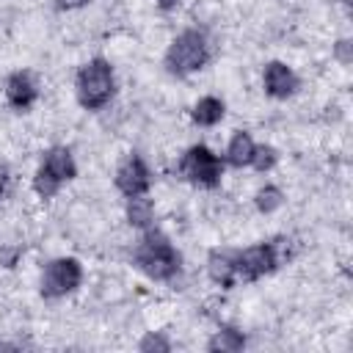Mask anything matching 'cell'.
<instances>
[{"label":"cell","mask_w":353,"mask_h":353,"mask_svg":"<svg viewBox=\"0 0 353 353\" xmlns=\"http://www.w3.org/2000/svg\"><path fill=\"white\" fill-rule=\"evenodd\" d=\"M8 179H11V171L6 163H0V199L6 196V188H8Z\"/></svg>","instance_id":"obj_21"},{"label":"cell","mask_w":353,"mask_h":353,"mask_svg":"<svg viewBox=\"0 0 353 353\" xmlns=\"http://www.w3.org/2000/svg\"><path fill=\"white\" fill-rule=\"evenodd\" d=\"M290 256H292V243L287 237H279L270 243H256V245H248L243 251H234L237 281H256V279L273 273Z\"/></svg>","instance_id":"obj_2"},{"label":"cell","mask_w":353,"mask_h":353,"mask_svg":"<svg viewBox=\"0 0 353 353\" xmlns=\"http://www.w3.org/2000/svg\"><path fill=\"white\" fill-rule=\"evenodd\" d=\"M179 174L196 185V188H218L221 176H223V157H218L210 146L204 143H193L190 149H185L182 160H179Z\"/></svg>","instance_id":"obj_6"},{"label":"cell","mask_w":353,"mask_h":353,"mask_svg":"<svg viewBox=\"0 0 353 353\" xmlns=\"http://www.w3.org/2000/svg\"><path fill=\"white\" fill-rule=\"evenodd\" d=\"M207 273H210V279H212L218 287L232 290V287L237 284L234 251H221V248L210 251V256H207Z\"/></svg>","instance_id":"obj_11"},{"label":"cell","mask_w":353,"mask_h":353,"mask_svg":"<svg viewBox=\"0 0 353 353\" xmlns=\"http://www.w3.org/2000/svg\"><path fill=\"white\" fill-rule=\"evenodd\" d=\"M116 188H119V193L121 196H143V193H149V188H152V171H149V165L143 163V157L141 154H127L121 163H119V168H116Z\"/></svg>","instance_id":"obj_8"},{"label":"cell","mask_w":353,"mask_h":353,"mask_svg":"<svg viewBox=\"0 0 353 353\" xmlns=\"http://www.w3.org/2000/svg\"><path fill=\"white\" fill-rule=\"evenodd\" d=\"M254 138L248 132H234L229 146H226V154H223V163H229L232 168H245L251 165V157H254Z\"/></svg>","instance_id":"obj_12"},{"label":"cell","mask_w":353,"mask_h":353,"mask_svg":"<svg viewBox=\"0 0 353 353\" xmlns=\"http://www.w3.org/2000/svg\"><path fill=\"white\" fill-rule=\"evenodd\" d=\"M91 0H55V8L58 11H77L83 6H88Z\"/></svg>","instance_id":"obj_20"},{"label":"cell","mask_w":353,"mask_h":353,"mask_svg":"<svg viewBox=\"0 0 353 353\" xmlns=\"http://www.w3.org/2000/svg\"><path fill=\"white\" fill-rule=\"evenodd\" d=\"M210 61V41L207 33L199 28H185L165 50V72L174 77H188L199 69H204V63Z\"/></svg>","instance_id":"obj_3"},{"label":"cell","mask_w":353,"mask_h":353,"mask_svg":"<svg viewBox=\"0 0 353 353\" xmlns=\"http://www.w3.org/2000/svg\"><path fill=\"white\" fill-rule=\"evenodd\" d=\"M276 160H279V152H276L273 146L256 143V146H254V157H251V168H256L259 174H265V171H270V168L276 165Z\"/></svg>","instance_id":"obj_17"},{"label":"cell","mask_w":353,"mask_h":353,"mask_svg":"<svg viewBox=\"0 0 353 353\" xmlns=\"http://www.w3.org/2000/svg\"><path fill=\"white\" fill-rule=\"evenodd\" d=\"M77 176V165L72 157L69 146H50L41 157V165L36 168L33 176V190L39 193V199H52L63 182Z\"/></svg>","instance_id":"obj_5"},{"label":"cell","mask_w":353,"mask_h":353,"mask_svg":"<svg viewBox=\"0 0 353 353\" xmlns=\"http://www.w3.org/2000/svg\"><path fill=\"white\" fill-rule=\"evenodd\" d=\"M0 347H14V345H11V342H3V339H0Z\"/></svg>","instance_id":"obj_23"},{"label":"cell","mask_w":353,"mask_h":353,"mask_svg":"<svg viewBox=\"0 0 353 353\" xmlns=\"http://www.w3.org/2000/svg\"><path fill=\"white\" fill-rule=\"evenodd\" d=\"M254 204H256V210H259V212L270 215V212H276V210L284 204V193H281V188H279V185H265V188H259V190H256Z\"/></svg>","instance_id":"obj_16"},{"label":"cell","mask_w":353,"mask_h":353,"mask_svg":"<svg viewBox=\"0 0 353 353\" xmlns=\"http://www.w3.org/2000/svg\"><path fill=\"white\" fill-rule=\"evenodd\" d=\"M262 85H265V94L273 97V99H287L298 91L301 80L298 74L292 72V66H287L284 61H270L265 63V72H262Z\"/></svg>","instance_id":"obj_9"},{"label":"cell","mask_w":353,"mask_h":353,"mask_svg":"<svg viewBox=\"0 0 353 353\" xmlns=\"http://www.w3.org/2000/svg\"><path fill=\"white\" fill-rule=\"evenodd\" d=\"M132 265L152 281H171L182 270V256L160 229H143L132 248Z\"/></svg>","instance_id":"obj_1"},{"label":"cell","mask_w":353,"mask_h":353,"mask_svg":"<svg viewBox=\"0 0 353 353\" xmlns=\"http://www.w3.org/2000/svg\"><path fill=\"white\" fill-rule=\"evenodd\" d=\"M143 353H152V350H157V353H165V350H171V342L163 336V334H154V331H149L143 339H141V345H138Z\"/></svg>","instance_id":"obj_18"},{"label":"cell","mask_w":353,"mask_h":353,"mask_svg":"<svg viewBox=\"0 0 353 353\" xmlns=\"http://www.w3.org/2000/svg\"><path fill=\"white\" fill-rule=\"evenodd\" d=\"M39 99V85L33 80L30 72H11L8 80H6V102L14 108V110H28L33 108V102Z\"/></svg>","instance_id":"obj_10"},{"label":"cell","mask_w":353,"mask_h":353,"mask_svg":"<svg viewBox=\"0 0 353 353\" xmlns=\"http://www.w3.org/2000/svg\"><path fill=\"white\" fill-rule=\"evenodd\" d=\"M223 113H226V105L218 97H201L190 110V116L199 127H215L223 119Z\"/></svg>","instance_id":"obj_13"},{"label":"cell","mask_w":353,"mask_h":353,"mask_svg":"<svg viewBox=\"0 0 353 353\" xmlns=\"http://www.w3.org/2000/svg\"><path fill=\"white\" fill-rule=\"evenodd\" d=\"M350 47H353V44H350V39H339V41H336V47H334V55H336V61H339V63H345V66L353 61V52H350Z\"/></svg>","instance_id":"obj_19"},{"label":"cell","mask_w":353,"mask_h":353,"mask_svg":"<svg viewBox=\"0 0 353 353\" xmlns=\"http://www.w3.org/2000/svg\"><path fill=\"white\" fill-rule=\"evenodd\" d=\"M154 221V207L152 201L143 196H130L127 199V223L135 226V229H149Z\"/></svg>","instance_id":"obj_14"},{"label":"cell","mask_w":353,"mask_h":353,"mask_svg":"<svg viewBox=\"0 0 353 353\" xmlns=\"http://www.w3.org/2000/svg\"><path fill=\"white\" fill-rule=\"evenodd\" d=\"M74 91H77V102L85 110H99L105 108L113 94H116V74L113 66L105 58H91L80 66L77 77H74Z\"/></svg>","instance_id":"obj_4"},{"label":"cell","mask_w":353,"mask_h":353,"mask_svg":"<svg viewBox=\"0 0 353 353\" xmlns=\"http://www.w3.org/2000/svg\"><path fill=\"white\" fill-rule=\"evenodd\" d=\"M83 281V265L74 256H58L52 262L44 265L41 273V295L44 298H63L69 292H74Z\"/></svg>","instance_id":"obj_7"},{"label":"cell","mask_w":353,"mask_h":353,"mask_svg":"<svg viewBox=\"0 0 353 353\" xmlns=\"http://www.w3.org/2000/svg\"><path fill=\"white\" fill-rule=\"evenodd\" d=\"M243 347H245V336L232 325L218 328L212 334V339L207 342V350H212V353H234V350H243Z\"/></svg>","instance_id":"obj_15"},{"label":"cell","mask_w":353,"mask_h":353,"mask_svg":"<svg viewBox=\"0 0 353 353\" xmlns=\"http://www.w3.org/2000/svg\"><path fill=\"white\" fill-rule=\"evenodd\" d=\"M154 3H157V6L163 8V11H171V8H174V6L179 3V0H154Z\"/></svg>","instance_id":"obj_22"}]
</instances>
